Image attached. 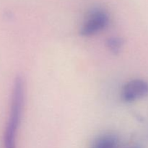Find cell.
<instances>
[{
	"label": "cell",
	"instance_id": "5b68a950",
	"mask_svg": "<svg viewBox=\"0 0 148 148\" xmlns=\"http://www.w3.org/2000/svg\"><path fill=\"white\" fill-rule=\"evenodd\" d=\"M130 148H142L141 147H139V146H134V147H130Z\"/></svg>",
	"mask_w": 148,
	"mask_h": 148
},
{
	"label": "cell",
	"instance_id": "7a4b0ae2",
	"mask_svg": "<svg viewBox=\"0 0 148 148\" xmlns=\"http://www.w3.org/2000/svg\"><path fill=\"white\" fill-rule=\"evenodd\" d=\"M121 98L126 103H132L148 95V82L143 79H134L128 81L123 86Z\"/></svg>",
	"mask_w": 148,
	"mask_h": 148
},
{
	"label": "cell",
	"instance_id": "3957f363",
	"mask_svg": "<svg viewBox=\"0 0 148 148\" xmlns=\"http://www.w3.org/2000/svg\"><path fill=\"white\" fill-rule=\"evenodd\" d=\"M119 140L113 134H105L99 136L92 143L90 148H118Z\"/></svg>",
	"mask_w": 148,
	"mask_h": 148
},
{
	"label": "cell",
	"instance_id": "277c9868",
	"mask_svg": "<svg viewBox=\"0 0 148 148\" xmlns=\"http://www.w3.org/2000/svg\"><path fill=\"white\" fill-rule=\"evenodd\" d=\"M106 45L110 51L114 54H117L121 51L124 45V41L120 38L112 37L107 40Z\"/></svg>",
	"mask_w": 148,
	"mask_h": 148
},
{
	"label": "cell",
	"instance_id": "6da1fadb",
	"mask_svg": "<svg viewBox=\"0 0 148 148\" xmlns=\"http://www.w3.org/2000/svg\"><path fill=\"white\" fill-rule=\"evenodd\" d=\"M109 23V16L102 9H95L88 14L79 30L80 36L90 37L106 29Z\"/></svg>",
	"mask_w": 148,
	"mask_h": 148
}]
</instances>
